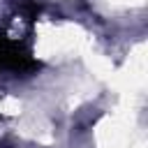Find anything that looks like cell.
<instances>
[{
  "label": "cell",
  "instance_id": "obj_1",
  "mask_svg": "<svg viewBox=\"0 0 148 148\" xmlns=\"http://www.w3.org/2000/svg\"><path fill=\"white\" fill-rule=\"evenodd\" d=\"M39 67L37 60L30 58L28 49L7 35H0V69H12V72H28Z\"/></svg>",
  "mask_w": 148,
  "mask_h": 148
}]
</instances>
